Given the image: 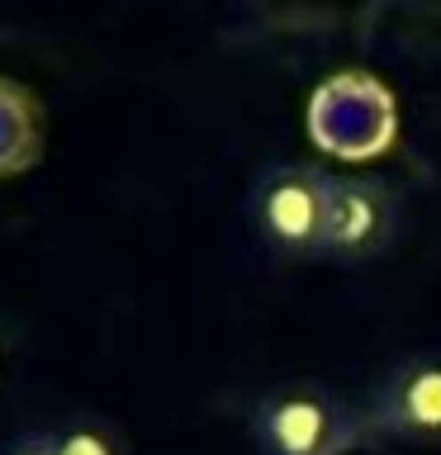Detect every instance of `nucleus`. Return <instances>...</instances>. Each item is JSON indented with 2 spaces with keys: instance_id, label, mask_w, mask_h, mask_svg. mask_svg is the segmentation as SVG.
<instances>
[{
  "instance_id": "nucleus-4",
  "label": "nucleus",
  "mask_w": 441,
  "mask_h": 455,
  "mask_svg": "<svg viewBox=\"0 0 441 455\" xmlns=\"http://www.w3.org/2000/svg\"><path fill=\"white\" fill-rule=\"evenodd\" d=\"M404 233V195L380 176H337L327 190V261H375Z\"/></svg>"
},
{
  "instance_id": "nucleus-6",
  "label": "nucleus",
  "mask_w": 441,
  "mask_h": 455,
  "mask_svg": "<svg viewBox=\"0 0 441 455\" xmlns=\"http://www.w3.org/2000/svg\"><path fill=\"white\" fill-rule=\"evenodd\" d=\"M38 105L28 100L20 85L0 81V171H20L38 156Z\"/></svg>"
},
{
  "instance_id": "nucleus-2",
  "label": "nucleus",
  "mask_w": 441,
  "mask_h": 455,
  "mask_svg": "<svg viewBox=\"0 0 441 455\" xmlns=\"http://www.w3.org/2000/svg\"><path fill=\"white\" fill-rule=\"evenodd\" d=\"M327 190L333 171L304 162H270L256 171L247 190V223L276 256L309 261L323 256L327 237Z\"/></svg>"
},
{
  "instance_id": "nucleus-1",
  "label": "nucleus",
  "mask_w": 441,
  "mask_h": 455,
  "mask_svg": "<svg viewBox=\"0 0 441 455\" xmlns=\"http://www.w3.org/2000/svg\"><path fill=\"white\" fill-rule=\"evenodd\" d=\"M247 432L261 455H351L365 446V408H351L323 379H280L252 403Z\"/></svg>"
},
{
  "instance_id": "nucleus-8",
  "label": "nucleus",
  "mask_w": 441,
  "mask_h": 455,
  "mask_svg": "<svg viewBox=\"0 0 441 455\" xmlns=\"http://www.w3.org/2000/svg\"><path fill=\"white\" fill-rule=\"evenodd\" d=\"M0 455H57L48 441V427H28V432H14L0 441Z\"/></svg>"
},
{
  "instance_id": "nucleus-5",
  "label": "nucleus",
  "mask_w": 441,
  "mask_h": 455,
  "mask_svg": "<svg viewBox=\"0 0 441 455\" xmlns=\"http://www.w3.org/2000/svg\"><path fill=\"white\" fill-rule=\"evenodd\" d=\"M365 422L375 441H441V351H413L384 370Z\"/></svg>"
},
{
  "instance_id": "nucleus-3",
  "label": "nucleus",
  "mask_w": 441,
  "mask_h": 455,
  "mask_svg": "<svg viewBox=\"0 0 441 455\" xmlns=\"http://www.w3.org/2000/svg\"><path fill=\"white\" fill-rule=\"evenodd\" d=\"M309 138L341 162H370L398 138V105L370 71H337L309 95Z\"/></svg>"
},
{
  "instance_id": "nucleus-7",
  "label": "nucleus",
  "mask_w": 441,
  "mask_h": 455,
  "mask_svg": "<svg viewBox=\"0 0 441 455\" xmlns=\"http://www.w3.org/2000/svg\"><path fill=\"white\" fill-rule=\"evenodd\" d=\"M48 441L57 455H133L119 422L105 412H67L48 427Z\"/></svg>"
},
{
  "instance_id": "nucleus-9",
  "label": "nucleus",
  "mask_w": 441,
  "mask_h": 455,
  "mask_svg": "<svg viewBox=\"0 0 441 455\" xmlns=\"http://www.w3.org/2000/svg\"><path fill=\"white\" fill-rule=\"evenodd\" d=\"M10 347H14V341L5 332V323H0V375H5V365H10Z\"/></svg>"
}]
</instances>
